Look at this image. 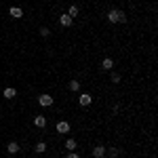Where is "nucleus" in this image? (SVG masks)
Listing matches in <instances>:
<instances>
[{"instance_id": "obj_1", "label": "nucleus", "mask_w": 158, "mask_h": 158, "mask_svg": "<svg viewBox=\"0 0 158 158\" xmlns=\"http://www.w3.org/2000/svg\"><path fill=\"white\" fill-rule=\"evenodd\" d=\"M106 19H108L110 23H127L129 19H127V13L120 11V9H110L108 15H106Z\"/></svg>"}, {"instance_id": "obj_2", "label": "nucleus", "mask_w": 158, "mask_h": 158, "mask_svg": "<svg viewBox=\"0 0 158 158\" xmlns=\"http://www.w3.org/2000/svg\"><path fill=\"white\" fill-rule=\"evenodd\" d=\"M53 95H49V93H42V95H38V106H42V108H51L53 106Z\"/></svg>"}, {"instance_id": "obj_3", "label": "nucleus", "mask_w": 158, "mask_h": 158, "mask_svg": "<svg viewBox=\"0 0 158 158\" xmlns=\"http://www.w3.org/2000/svg\"><path fill=\"white\" fill-rule=\"evenodd\" d=\"M91 103H93V95H91V93H82V95L78 97V106H80V108H89Z\"/></svg>"}, {"instance_id": "obj_4", "label": "nucleus", "mask_w": 158, "mask_h": 158, "mask_svg": "<svg viewBox=\"0 0 158 158\" xmlns=\"http://www.w3.org/2000/svg\"><path fill=\"white\" fill-rule=\"evenodd\" d=\"M57 21H59V25H61V27H72V23H74V19L70 17V15H68V13H61Z\"/></svg>"}, {"instance_id": "obj_5", "label": "nucleus", "mask_w": 158, "mask_h": 158, "mask_svg": "<svg viewBox=\"0 0 158 158\" xmlns=\"http://www.w3.org/2000/svg\"><path fill=\"white\" fill-rule=\"evenodd\" d=\"M55 131H57L59 135H68V133H70V122L59 120L57 124H55Z\"/></svg>"}, {"instance_id": "obj_6", "label": "nucleus", "mask_w": 158, "mask_h": 158, "mask_svg": "<svg viewBox=\"0 0 158 158\" xmlns=\"http://www.w3.org/2000/svg\"><path fill=\"white\" fill-rule=\"evenodd\" d=\"M106 152H108V148L99 143V146L93 148V152H91V154H93V158H103V156H106Z\"/></svg>"}, {"instance_id": "obj_7", "label": "nucleus", "mask_w": 158, "mask_h": 158, "mask_svg": "<svg viewBox=\"0 0 158 158\" xmlns=\"http://www.w3.org/2000/svg\"><path fill=\"white\" fill-rule=\"evenodd\" d=\"M9 15H11L13 19H21V17H23V9H21V6H11V9H9Z\"/></svg>"}, {"instance_id": "obj_8", "label": "nucleus", "mask_w": 158, "mask_h": 158, "mask_svg": "<svg viewBox=\"0 0 158 158\" xmlns=\"http://www.w3.org/2000/svg\"><path fill=\"white\" fill-rule=\"evenodd\" d=\"M114 65H116V63H114V59H112V57H103V61H101V70L110 72V70H112Z\"/></svg>"}, {"instance_id": "obj_9", "label": "nucleus", "mask_w": 158, "mask_h": 158, "mask_svg": "<svg viewBox=\"0 0 158 158\" xmlns=\"http://www.w3.org/2000/svg\"><path fill=\"white\" fill-rule=\"evenodd\" d=\"M80 86H82V82H80V80H76V78L68 82V89H70L72 93H78V91H80Z\"/></svg>"}, {"instance_id": "obj_10", "label": "nucleus", "mask_w": 158, "mask_h": 158, "mask_svg": "<svg viewBox=\"0 0 158 158\" xmlns=\"http://www.w3.org/2000/svg\"><path fill=\"white\" fill-rule=\"evenodd\" d=\"M2 97H6V99H15V97H17V91H15L13 86H6V89L2 91Z\"/></svg>"}, {"instance_id": "obj_11", "label": "nucleus", "mask_w": 158, "mask_h": 158, "mask_svg": "<svg viewBox=\"0 0 158 158\" xmlns=\"http://www.w3.org/2000/svg\"><path fill=\"white\" fill-rule=\"evenodd\" d=\"M34 124H36L38 129H44V127H47V118H44L42 114H38L36 118H34Z\"/></svg>"}, {"instance_id": "obj_12", "label": "nucleus", "mask_w": 158, "mask_h": 158, "mask_svg": "<svg viewBox=\"0 0 158 158\" xmlns=\"http://www.w3.org/2000/svg\"><path fill=\"white\" fill-rule=\"evenodd\" d=\"M19 150H21V146H19L17 141H11V143L6 146V152H9V154H17Z\"/></svg>"}, {"instance_id": "obj_13", "label": "nucleus", "mask_w": 158, "mask_h": 158, "mask_svg": "<svg viewBox=\"0 0 158 158\" xmlns=\"http://www.w3.org/2000/svg\"><path fill=\"white\" fill-rule=\"evenodd\" d=\"M78 13H80L78 4H70V9H68V15H70L72 19H76V17H78Z\"/></svg>"}, {"instance_id": "obj_14", "label": "nucleus", "mask_w": 158, "mask_h": 158, "mask_svg": "<svg viewBox=\"0 0 158 158\" xmlns=\"http://www.w3.org/2000/svg\"><path fill=\"white\" fill-rule=\"evenodd\" d=\"M34 152H36V154H44V152H47V143H44V141H38L36 146H34Z\"/></svg>"}, {"instance_id": "obj_15", "label": "nucleus", "mask_w": 158, "mask_h": 158, "mask_svg": "<svg viewBox=\"0 0 158 158\" xmlns=\"http://www.w3.org/2000/svg\"><path fill=\"white\" fill-rule=\"evenodd\" d=\"M76 148H78V141H76V139H68V141H65V150L76 152Z\"/></svg>"}, {"instance_id": "obj_16", "label": "nucleus", "mask_w": 158, "mask_h": 158, "mask_svg": "<svg viewBox=\"0 0 158 158\" xmlns=\"http://www.w3.org/2000/svg\"><path fill=\"white\" fill-rule=\"evenodd\" d=\"M38 34H40V36H42V38H49V36H51V30H49V27H47V25H42V27L38 30Z\"/></svg>"}, {"instance_id": "obj_17", "label": "nucleus", "mask_w": 158, "mask_h": 158, "mask_svg": "<svg viewBox=\"0 0 158 158\" xmlns=\"http://www.w3.org/2000/svg\"><path fill=\"white\" fill-rule=\"evenodd\" d=\"M110 80H112L114 85H118V82H120L122 78H120V74H118V72H112V78H110Z\"/></svg>"}, {"instance_id": "obj_18", "label": "nucleus", "mask_w": 158, "mask_h": 158, "mask_svg": "<svg viewBox=\"0 0 158 158\" xmlns=\"http://www.w3.org/2000/svg\"><path fill=\"white\" fill-rule=\"evenodd\" d=\"M110 156L118 158V156H120V150H118V148H110Z\"/></svg>"}, {"instance_id": "obj_19", "label": "nucleus", "mask_w": 158, "mask_h": 158, "mask_svg": "<svg viewBox=\"0 0 158 158\" xmlns=\"http://www.w3.org/2000/svg\"><path fill=\"white\" fill-rule=\"evenodd\" d=\"M112 114H120V106H118V103H116V106L112 108Z\"/></svg>"}, {"instance_id": "obj_20", "label": "nucleus", "mask_w": 158, "mask_h": 158, "mask_svg": "<svg viewBox=\"0 0 158 158\" xmlns=\"http://www.w3.org/2000/svg\"><path fill=\"white\" fill-rule=\"evenodd\" d=\"M65 158H80V154H76V152H70V154H68Z\"/></svg>"}]
</instances>
